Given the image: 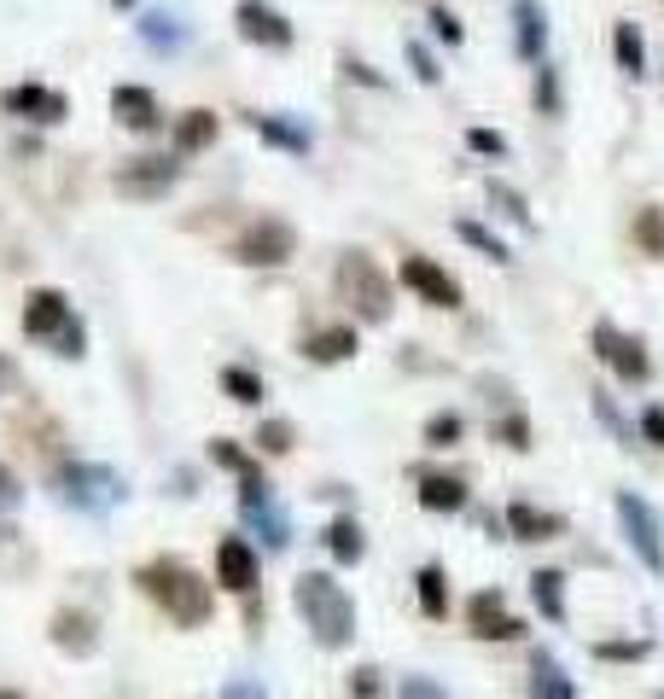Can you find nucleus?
<instances>
[{
    "label": "nucleus",
    "mask_w": 664,
    "mask_h": 699,
    "mask_svg": "<svg viewBox=\"0 0 664 699\" xmlns=\"http://www.w3.org/2000/svg\"><path fill=\"white\" fill-rule=\"evenodd\" d=\"M461 432H467V420L455 408H443V414L425 420V449H449V443H461Z\"/></svg>",
    "instance_id": "obj_34"
},
{
    "label": "nucleus",
    "mask_w": 664,
    "mask_h": 699,
    "mask_svg": "<svg viewBox=\"0 0 664 699\" xmlns=\"http://www.w3.org/2000/svg\"><path fill=\"white\" fill-rule=\"evenodd\" d=\"M0 379H12V367H7V362H0Z\"/></svg>",
    "instance_id": "obj_52"
},
{
    "label": "nucleus",
    "mask_w": 664,
    "mask_h": 699,
    "mask_svg": "<svg viewBox=\"0 0 664 699\" xmlns=\"http://www.w3.org/2000/svg\"><path fill=\"white\" fill-rule=\"evenodd\" d=\"M420 507L425 514H461L467 507V479H455V472H425L420 479Z\"/></svg>",
    "instance_id": "obj_19"
},
{
    "label": "nucleus",
    "mask_w": 664,
    "mask_h": 699,
    "mask_svg": "<svg viewBox=\"0 0 664 699\" xmlns=\"http://www.w3.org/2000/svg\"><path fill=\"white\" fill-rule=\"evenodd\" d=\"M71 321H76L71 298H64L59 286H36V292H29V303H24V333L29 338H59Z\"/></svg>",
    "instance_id": "obj_12"
},
{
    "label": "nucleus",
    "mask_w": 664,
    "mask_h": 699,
    "mask_svg": "<svg viewBox=\"0 0 664 699\" xmlns=\"http://www.w3.org/2000/svg\"><path fill=\"white\" fill-rule=\"evenodd\" d=\"M641 437L653 443V449H664V402H653V408H641Z\"/></svg>",
    "instance_id": "obj_45"
},
{
    "label": "nucleus",
    "mask_w": 664,
    "mask_h": 699,
    "mask_svg": "<svg viewBox=\"0 0 664 699\" xmlns=\"http://www.w3.org/2000/svg\"><path fill=\"white\" fill-rule=\"evenodd\" d=\"M414 583H420V612H425V618H432V624L449 618V577H443V566H420Z\"/></svg>",
    "instance_id": "obj_26"
},
{
    "label": "nucleus",
    "mask_w": 664,
    "mask_h": 699,
    "mask_svg": "<svg viewBox=\"0 0 664 699\" xmlns=\"http://www.w3.org/2000/svg\"><path fill=\"white\" fill-rule=\"evenodd\" d=\"M589 397H594V414H601V420L612 425V437H618V443H624V449H629V443H636V425H629V420L618 414V402H612V397H606V390H589Z\"/></svg>",
    "instance_id": "obj_38"
},
{
    "label": "nucleus",
    "mask_w": 664,
    "mask_h": 699,
    "mask_svg": "<svg viewBox=\"0 0 664 699\" xmlns=\"http://www.w3.org/2000/svg\"><path fill=\"white\" fill-rule=\"evenodd\" d=\"M467 624H472V636L479 641H519L524 636V624L507 612L502 601V589H484V594H472V606H467Z\"/></svg>",
    "instance_id": "obj_11"
},
{
    "label": "nucleus",
    "mask_w": 664,
    "mask_h": 699,
    "mask_svg": "<svg viewBox=\"0 0 664 699\" xmlns=\"http://www.w3.org/2000/svg\"><path fill=\"white\" fill-rule=\"evenodd\" d=\"M350 699H379V671H355L350 676Z\"/></svg>",
    "instance_id": "obj_47"
},
{
    "label": "nucleus",
    "mask_w": 664,
    "mask_h": 699,
    "mask_svg": "<svg viewBox=\"0 0 664 699\" xmlns=\"http://www.w3.org/2000/svg\"><path fill=\"white\" fill-rule=\"evenodd\" d=\"M612 53H618V71H629V76H647V41H641V29L629 24V19H618V24H612Z\"/></svg>",
    "instance_id": "obj_24"
},
{
    "label": "nucleus",
    "mask_w": 664,
    "mask_h": 699,
    "mask_svg": "<svg viewBox=\"0 0 664 699\" xmlns=\"http://www.w3.org/2000/svg\"><path fill=\"white\" fill-rule=\"evenodd\" d=\"M0 106H7L12 117H29V123H64V94L59 88H41V82H19V88L0 94Z\"/></svg>",
    "instance_id": "obj_14"
},
{
    "label": "nucleus",
    "mask_w": 664,
    "mask_h": 699,
    "mask_svg": "<svg viewBox=\"0 0 664 699\" xmlns=\"http://www.w3.org/2000/svg\"><path fill=\"white\" fill-rule=\"evenodd\" d=\"M397 699H449V694H443V688H437L432 676H402V688H397Z\"/></svg>",
    "instance_id": "obj_44"
},
{
    "label": "nucleus",
    "mask_w": 664,
    "mask_h": 699,
    "mask_svg": "<svg viewBox=\"0 0 664 699\" xmlns=\"http://www.w3.org/2000/svg\"><path fill=\"white\" fill-rule=\"evenodd\" d=\"M216 583L233 589V594H251V589H257V554H251L245 537H221V542H216Z\"/></svg>",
    "instance_id": "obj_15"
},
{
    "label": "nucleus",
    "mask_w": 664,
    "mask_h": 699,
    "mask_svg": "<svg viewBox=\"0 0 664 699\" xmlns=\"http://www.w3.org/2000/svg\"><path fill=\"white\" fill-rule=\"evenodd\" d=\"M408 64H414V76L425 82V88H437V82H443V71H437V59H432V47H425V41H408Z\"/></svg>",
    "instance_id": "obj_40"
},
{
    "label": "nucleus",
    "mask_w": 664,
    "mask_h": 699,
    "mask_svg": "<svg viewBox=\"0 0 664 699\" xmlns=\"http://www.w3.org/2000/svg\"><path fill=\"white\" fill-rule=\"evenodd\" d=\"M186 36H193V29H186L181 12H146L141 19V41L152 47V53H181Z\"/></svg>",
    "instance_id": "obj_21"
},
{
    "label": "nucleus",
    "mask_w": 664,
    "mask_h": 699,
    "mask_svg": "<svg viewBox=\"0 0 664 699\" xmlns=\"http://www.w3.org/2000/svg\"><path fill=\"white\" fill-rule=\"evenodd\" d=\"M618 525L629 537V549L653 577H664V525H659V507L636 496V490H618Z\"/></svg>",
    "instance_id": "obj_4"
},
{
    "label": "nucleus",
    "mask_w": 664,
    "mask_h": 699,
    "mask_svg": "<svg viewBox=\"0 0 664 699\" xmlns=\"http://www.w3.org/2000/svg\"><path fill=\"white\" fill-rule=\"evenodd\" d=\"M210 460H216V467H228V472H251V467H257V460H251L240 443H228V437L210 443Z\"/></svg>",
    "instance_id": "obj_39"
},
{
    "label": "nucleus",
    "mask_w": 664,
    "mask_h": 699,
    "mask_svg": "<svg viewBox=\"0 0 664 699\" xmlns=\"http://www.w3.org/2000/svg\"><path fill=\"white\" fill-rule=\"evenodd\" d=\"M338 298H345L367 327L390 321V280L379 275V263H373L367 251H345V257H338Z\"/></svg>",
    "instance_id": "obj_3"
},
{
    "label": "nucleus",
    "mask_w": 664,
    "mask_h": 699,
    "mask_svg": "<svg viewBox=\"0 0 664 699\" xmlns=\"http://www.w3.org/2000/svg\"><path fill=\"white\" fill-rule=\"evenodd\" d=\"M531 601L548 624H566V577L559 571H536L531 577Z\"/></svg>",
    "instance_id": "obj_25"
},
{
    "label": "nucleus",
    "mask_w": 664,
    "mask_h": 699,
    "mask_svg": "<svg viewBox=\"0 0 664 699\" xmlns=\"http://www.w3.org/2000/svg\"><path fill=\"white\" fill-rule=\"evenodd\" d=\"M636 245L647 251V257H659V263H664V210H659V204L636 210Z\"/></svg>",
    "instance_id": "obj_31"
},
{
    "label": "nucleus",
    "mask_w": 664,
    "mask_h": 699,
    "mask_svg": "<svg viewBox=\"0 0 664 699\" xmlns=\"http://www.w3.org/2000/svg\"><path fill=\"white\" fill-rule=\"evenodd\" d=\"M647 653H653V641H594V659L606 664H641Z\"/></svg>",
    "instance_id": "obj_37"
},
{
    "label": "nucleus",
    "mask_w": 664,
    "mask_h": 699,
    "mask_svg": "<svg viewBox=\"0 0 664 699\" xmlns=\"http://www.w3.org/2000/svg\"><path fill=\"white\" fill-rule=\"evenodd\" d=\"M455 233H461V240L472 245V251H484L490 263H507V245L496 240V233L484 228V221H455Z\"/></svg>",
    "instance_id": "obj_35"
},
{
    "label": "nucleus",
    "mask_w": 664,
    "mask_h": 699,
    "mask_svg": "<svg viewBox=\"0 0 664 699\" xmlns=\"http://www.w3.org/2000/svg\"><path fill=\"white\" fill-rule=\"evenodd\" d=\"M251 129H257V141L263 146H280V152H292V158H310V129L298 123V117H286V111H275V117H251Z\"/></svg>",
    "instance_id": "obj_18"
},
{
    "label": "nucleus",
    "mask_w": 664,
    "mask_h": 699,
    "mask_svg": "<svg viewBox=\"0 0 664 699\" xmlns=\"http://www.w3.org/2000/svg\"><path fill=\"white\" fill-rule=\"evenodd\" d=\"M531 699H571V676L559 671L554 659H542V653L531 664Z\"/></svg>",
    "instance_id": "obj_28"
},
{
    "label": "nucleus",
    "mask_w": 664,
    "mask_h": 699,
    "mask_svg": "<svg viewBox=\"0 0 664 699\" xmlns=\"http://www.w3.org/2000/svg\"><path fill=\"white\" fill-rule=\"evenodd\" d=\"M467 146L479 158H507V134L502 129H467Z\"/></svg>",
    "instance_id": "obj_42"
},
{
    "label": "nucleus",
    "mask_w": 664,
    "mask_h": 699,
    "mask_svg": "<svg viewBox=\"0 0 664 699\" xmlns=\"http://www.w3.org/2000/svg\"><path fill=\"white\" fill-rule=\"evenodd\" d=\"M19 496H24V490H19V479H12L7 467H0V514H12V507H19Z\"/></svg>",
    "instance_id": "obj_48"
},
{
    "label": "nucleus",
    "mask_w": 664,
    "mask_h": 699,
    "mask_svg": "<svg viewBox=\"0 0 664 699\" xmlns=\"http://www.w3.org/2000/svg\"><path fill=\"white\" fill-rule=\"evenodd\" d=\"M117 7H134V0H117Z\"/></svg>",
    "instance_id": "obj_53"
},
{
    "label": "nucleus",
    "mask_w": 664,
    "mask_h": 699,
    "mask_svg": "<svg viewBox=\"0 0 664 699\" xmlns=\"http://www.w3.org/2000/svg\"><path fill=\"white\" fill-rule=\"evenodd\" d=\"M496 443H507V449H531V420H524V414L496 420Z\"/></svg>",
    "instance_id": "obj_41"
},
{
    "label": "nucleus",
    "mask_w": 664,
    "mask_h": 699,
    "mask_svg": "<svg viewBox=\"0 0 664 699\" xmlns=\"http://www.w3.org/2000/svg\"><path fill=\"white\" fill-rule=\"evenodd\" d=\"M531 99H536L542 117H559V111H566V88H559V71H554V64H542V71H536Z\"/></svg>",
    "instance_id": "obj_32"
},
{
    "label": "nucleus",
    "mask_w": 664,
    "mask_h": 699,
    "mask_svg": "<svg viewBox=\"0 0 664 699\" xmlns=\"http://www.w3.org/2000/svg\"><path fill=\"white\" fill-rule=\"evenodd\" d=\"M233 24H240V36L251 47H268V53H286V47L298 41L292 19H286L280 7H268V0H240V7H233Z\"/></svg>",
    "instance_id": "obj_7"
},
{
    "label": "nucleus",
    "mask_w": 664,
    "mask_h": 699,
    "mask_svg": "<svg viewBox=\"0 0 664 699\" xmlns=\"http://www.w3.org/2000/svg\"><path fill=\"white\" fill-rule=\"evenodd\" d=\"M216 129H221V117L216 111H181L176 117V158H193V152H204V146H216Z\"/></svg>",
    "instance_id": "obj_20"
},
{
    "label": "nucleus",
    "mask_w": 664,
    "mask_h": 699,
    "mask_svg": "<svg viewBox=\"0 0 664 699\" xmlns=\"http://www.w3.org/2000/svg\"><path fill=\"white\" fill-rule=\"evenodd\" d=\"M53 641L64 647V653H94V618H88V612H59V618H53Z\"/></svg>",
    "instance_id": "obj_27"
},
{
    "label": "nucleus",
    "mask_w": 664,
    "mask_h": 699,
    "mask_svg": "<svg viewBox=\"0 0 664 699\" xmlns=\"http://www.w3.org/2000/svg\"><path fill=\"white\" fill-rule=\"evenodd\" d=\"M221 390H228L233 402H245V408H257L268 390H263V379L251 367H221Z\"/></svg>",
    "instance_id": "obj_30"
},
{
    "label": "nucleus",
    "mask_w": 664,
    "mask_h": 699,
    "mask_svg": "<svg viewBox=\"0 0 664 699\" xmlns=\"http://www.w3.org/2000/svg\"><path fill=\"white\" fill-rule=\"evenodd\" d=\"M355 350H362V345H355V327H321V333L303 338V355L321 362V367L345 362V355H355Z\"/></svg>",
    "instance_id": "obj_22"
},
{
    "label": "nucleus",
    "mask_w": 664,
    "mask_h": 699,
    "mask_svg": "<svg viewBox=\"0 0 664 699\" xmlns=\"http://www.w3.org/2000/svg\"><path fill=\"white\" fill-rule=\"evenodd\" d=\"M402 286L432 310H461V280L449 268H437L432 257H402Z\"/></svg>",
    "instance_id": "obj_10"
},
{
    "label": "nucleus",
    "mask_w": 664,
    "mask_h": 699,
    "mask_svg": "<svg viewBox=\"0 0 664 699\" xmlns=\"http://www.w3.org/2000/svg\"><path fill=\"white\" fill-rule=\"evenodd\" d=\"M327 549H333V559H338V566H355V559L367 554V537H362V525H355L350 514H338V519L327 525Z\"/></svg>",
    "instance_id": "obj_23"
},
{
    "label": "nucleus",
    "mask_w": 664,
    "mask_h": 699,
    "mask_svg": "<svg viewBox=\"0 0 664 699\" xmlns=\"http://www.w3.org/2000/svg\"><path fill=\"white\" fill-rule=\"evenodd\" d=\"M345 76H355V82H367V88H385V76L373 71V64H362V59H345Z\"/></svg>",
    "instance_id": "obj_49"
},
{
    "label": "nucleus",
    "mask_w": 664,
    "mask_h": 699,
    "mask_svg": "<svg viewBox=\"0 0 664 699\" xmlns=\"http://www.w3.org/2000/svg\"><path fill=\"white\" fill-rule=\"evenodd\" d=\"M292 606H298V618L310 624V636L321 647H345L355 636V606L327 571H303L292 583Z\"/></svg>",
    "instance_id": "obj_2"
},
{
    "label": "nucleus",
    "mask_w": 664,
    "mask_h": 699,
    "mask_svg": "<svg viewBox=\"0 0 664 699\" xmlns=\"http://www.w3.org/2000/svg\"><path fill=\"white\" fill-rule=\"evenodd\" d=\"M228 699H263V694L251 688V682H228Z\"/></svg>",
    "instance_id": "obj_50"
},
{
    "label": "nucleus",
    "mask_w": 664,
    "mask_h": 699,
    "mask_svg": "<svg viewBox=\"0 0 664 699\" xmlns=\"http://www.w3.org/2000/svg\"><path fill=\"white\" fill-rule=\"evenodd\" d=\"M0 699H24V694H12V688H0Z\"/></svg>",
    "instance_id": "obj_51"
},
{
    "label": "nucleus",
    "mask_w": 664,
    "mask_h": 699,
    "mask_svg": "<svg viewBox=\"0 0 664 699\" xmlns=\"http://www.w3.org/2000/svg\"><path fill=\"white\" fill-rule=\"evenodd\" d=\"M53 350H59V355H82V350H88V333H82V321H71V327L53 338Z\"/></svg>",
    "instance_id": "obj_46"
},
{
    "label": "nucleus",
    "mask_w": 664,
    "mask_h": 699,
    "mask_svg": "<svg viewBox=\"0 0 664 699\" xmlns=\"http://www.w3.org/2000/svg\"><path fill=\"white\" fill-rule=\"evenodd\" d=\"M59 490H64V502L94 507V514H99V507H111V502H123V496H129L123 479H117L111 467H82V460L59 472Z\"/></svg>",
    "instance_id": "obj_9"
},
{
    "label": "nucleus",
    "mask_w": 664,
    "mask_h": 699,
    "mask_svg": "<svg viewBox=\"0 0 664 699\" xmlns=\"http://www.w3.org/2000/svg\"><path fill=\"white\" fill-rule=\"evenodd\" d=\"M432 36H437V41H449V47H461V41H467V29H461V19H455L449 7H432Z\"/></svg>",
    "instance_id": "obj_43"
},
{
    "label": "nucleus",
    "mask_w": 664,
    "mask_h": 699,
    "mask_svg": "<svg viewBox=\"0 0 664 699\" xmlns=\"http://www.w3.org/2000/svg\"><path fill=\"white\" fill-rule=\"evenodd\" d=\"M594 355L618 373L624 385H641L647 373H653V362H647V350H641V338H629V333H618L612 321H594Z\"/></svg>",
    "instance_id": "obj_8"
},
{
    "label": "nucleus",
    "mask_w": 664,
    "mask_h": 699,
    "mask_svg": "<svg viewBox=\"0 0 664 699\" xmlns=\"http://www.w3.org/2000/svg\"><path fill=\"white\" fill-rule=\"evenodd\" d=\"M490 204H496V210H502L507 221H514V228H531V204H524L519 186H507V181L490 176Z\"/></svg>",
    "instance_id": "obj_29"
},
{
    "label": "nucleus",
    "mask_w": 664,
    "mask_h": 699,
    "mask_svg": "<svg viewBox=\"0 0 664 699\" xmlns=\"http://www.w3.org/2000/svg\"><path fill=\"white\" fill-rule=\"evenodd\" d=\"M111 117H117L123 129H134V134H152V129L164 123L158 94L141 88V82H117V88H111Z\"/></svg>",
    "instance_id": "obj_13"
},
{
    "label": "nucleus",
    "mask_w": 664,
    "mask_h": 699,
    "mask_svg": "<svg viewBox=\"0 0 664 699\" xmlns=\"http://www.w3.org/2000/svg\"><path fill=\"white\" fill-rule=\"evenodd\" d=\"M134 583H141L181 629H198L204 618H210V606H216L210 583H204V577L186 566V559H146V566L134 571Z\"/></svg>",
    "instance_id": "obj_1"
},
{
    "label": "nucleus",
    "mask_w": 664,
    "mask_h": 699,
    "mask_svg": "<svg viewBox=\"0 0 664 699\" xmlns=\"http://www.w3.org/2000/svg\"><path fill=\"white\" fill-rule=\"evenodd\" d=\"M292 251H298V233H292V221H280V216H257L240 240H233V257L251 263V268H280V263H292Z\"/></svg>",
    "instance_id": "obj_5"
},
{
    "label": "nucleus",
    "mask_w": 664,
    "mask_h": 699,
    "mask_svg": "<svg viewBox=\"0 0 664 699\" xmlns=\"http://www.w3.org/2000/svg\"><path fill=\"white\" fill-rule=\"evenodd\" d=\"M292 443H298L292 420H263V425H257V449H263V455H286Z\"/></svg>",
    "instance_id": "obj_36"
},
{
    "label": "nucleus",
    "mask_w": 664,
    "mask_h": 699,
    "mask_svg": "<svg viewBox=\"0 0 664 699\" xmlns=\"http://www.w3.org/2000/svg\"><path fill=\"white\" fill-rule=\"evenodd\" d=\"M245 519L263 531V542H268V549H286V542H292V525H286V514H280L275 502H268V507H251Z\"/></svg>",
    "instance_id": "obj_33"
},
{
    "label": "nucleus",
    "mask_w": 664,
    "mask_h": 699,
    "mask_svg": "<svg viewBox=\"0 0 664 699\" xmlns=\"http://www.w3.org/2000/svg\"><path fill=\"white\" fill-rule=\"evenodd\" d=\"M542 47H548V12H542V0H514V53L524 64H542Z\"/></svg>",
    "instance_id": "obj_16"
},
{
    "label": "nucleus",
    "mask_w": 664,
    "mask_h": 699,
    "mask_svg": "<svg viewBox=\"0 0 664 699\" xmlns=\"http://www.w3.org/2000/svg\"><path fill=\"white\" fill-rule=\"evenodd\" d=\"M176 181H181V158H169V152H146V158H129L117 169V193L123 198H164Z\"/></svg>",
    "instance_id": "obj_6"
},
{
    "label": "nucleus",
    "mask_w": 664,
    "mask_h": 699,
    "mask_svg": "<svg viewBox=\"0 0 664 699\" xmlns=\"http://www.w3.org/2000/svg\"><path fill=\"white\" fill-rule=\"evenodd\" d=\"M502 519H507V537H514V542H554L559 531H566V519H559V514H542L536 502H514Z\"/></svg>",
    "instance_id": "obj_17"
}]
</instances>
